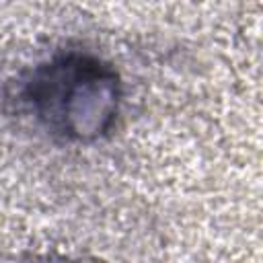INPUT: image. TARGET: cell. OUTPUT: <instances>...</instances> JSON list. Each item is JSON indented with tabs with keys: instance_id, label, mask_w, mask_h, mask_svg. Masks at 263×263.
<instances>
[{
	"instance_id": "1",
	"label": "cell",
	"mask_w": 263,
	"mask_h": 263,
	"mask_svg": "<svg viewBox=\"0 0 263 263\" xmlns=\"http://www.w3.org/2000/svg\"><path fill=\"white\" fill-rule=\"evenodd\" d=\"M18 99L51 134L86 142L111 129L119 80L99 58L68 51L35 66L21 82Z\"/></svg>"
},
{
	"instance_id": "2",
	"label": "cell",
	"mask_w": 263,
	"mask_h": 263,
	"mask_svg": "<svg viewBox=\"0 0 263 263\" xmlns=\"http://www.w3.org/2000/svg\"><path fill=\"white\" fill-rule=\"evenodd\" d=\"M35 263H70V261H62V259H39V261H35Z\"/></svg>"
}]
</instances>
